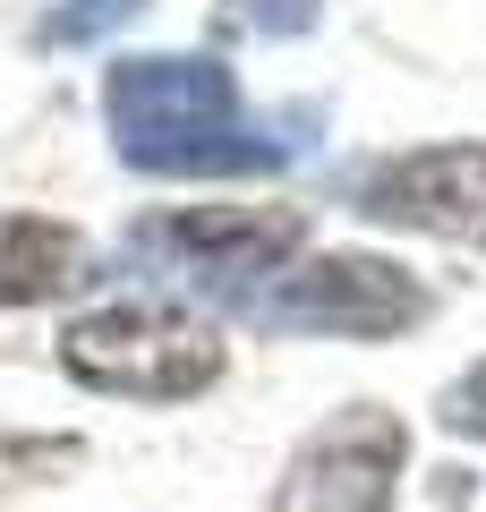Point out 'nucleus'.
Here are the masks:
<instances>
[{"instance_id": "obj_1", "label": "nucleus", "mask_w": 486, "mask_h": 512, "mask_svg": "<svg viewBox=\"0 0 486 512\" xmlns=\"http://www.w3.org/2000/svg\"><path fill=\"white\" fill-rule=\"evenodd\" d=\"M111 111V146L137 171H273L282 146L239 111V86L222 60H171V52H137L111 69L103 86Z\"/></svg>"}, {"instance_id": "obj_2", "label": "nucleus", "mask_w": 486, "mask_h": 512, "mask_svg": "<svg viewBox=\"0 0 486 512\" xmlns=\"http://www.w3.org/2000/svg\"><path fill=\"white\" fill-rule=\"evenodd\" d=\"M60 359L77 384L94 393H128V402H188L222 376V342L214 325H197L171 299H120V308H94L60 333Z\"/></svg>"}, {"instance_id": "obj_3", "label": "nucleus", "mask_w": 486, "mask_h": 512, "mask_svg": "<svg viewBox=\"0 0 486 512\" xmlns=\"http://www.w3.org/2000/svg\"><path fill=\"white\" fill-rule=\"evenodd\" d=\"M239 316L265 333H350V342H376V333H410L427 316V291L401 274L393 256H307L290 274L256 282L239 299Z\"/></svg>"}, {"instance_id": "obj_4", "label": "nucleus", "mask_w": 486, "mask_h": 512, "mask_svg": "<svg viewBox=\"0 0 486 512\" xmlns=\"http://www.w3.org/2000/svg\"><path fill=\"white\" fill-rule=\"evenodd\" d=\"M299 239H307V222L290 214V205H188V214H154L128 248H137L154 274L222 291L239 308L256 282H273V265H282Z\"/></svg>"}, {"instance_id": "obj_5", "label": "nucleus", "mask_w": 486, "mask_h": 512, "mask_svg": "<svg viewBox=\"0 0 486 512\" xmlns=\"http://www.w3.org/2000/svg\"><path fill=\"white\" fill-rule=\"evenodd\" d=\"M401 453H410V436H401L393 410L350 402L342 419H324L290 453L273 504L282 512H384L393 504V478H401Z\"/></svg>"}, {"instance_id": "obj_6", "label": "nucleus", "mask_w": 486, "mask_h": 512, "mask_svg": "<svg viewBox=\"0 0 486 512\" xmlns=\"http://www.w3.org/2000/svg\"><path fill=\"white\" fill-rule=\"evenodd\" d=\"M367 222H393V231H427V239H486V146H427L401 154V163L367 171L359 188Z\"/></svg>"}, {"instance_id": "obj_7", "label": "nucleus", "mask_w": 486, "mask_h": 512, "mask_svg": "<svg viewBox=\"0 0 486 512\" xmlns=\"http://www.w3.org/2000/svg\"><path fill=\"white\" fill-rule=\"evenodd\" d=\"M77 282V231L43 214H0V308H26V299H52Z\"/></svg>"}, {"instance_id": "obj_8", "label": "nucleus", "mask_w": 486, "mask_h": 512, "mask_svg": "<svg viewBox=\"0 0 486 512\" xmlns=\"http://www.w3.org/2000/svg\"><path fill=\"white\" fill-rule=\"evenodd\" d=\"M145 0H52L35 18V43H52V52H69V43H94V35H111L120 18H137Z\"/></svg>"}, {"instance_id": "obj_9", "label": "nucleus", "mask_w": 486, "mask_h": 512, "mask_svg": "<svg viewBox=\"0 0 486 512\" xmlns=\"http://www.w3.org/2000/svg\"><path fill=\"white\" fill-rule=\"evenodd\" d=\"M435 419H444L452 436H478V444H486V359H478V367H469V376L444 393V410H435Z\"/></svg>"}, {"instance_id": "obj_10", "label": "nucleus", "mask_w": 486, "mask_h": 512, "mask_svg": "<svg viewBox=\"0 0 486 512\" xmlns=\"http://www.w3.org/2000/svg\"><path fill=\"white\" fill-rule=\"evenodd\" d=\"M231 26H256V35H299V26H316V0H239Z\"/></svg>"}]
</instances>
